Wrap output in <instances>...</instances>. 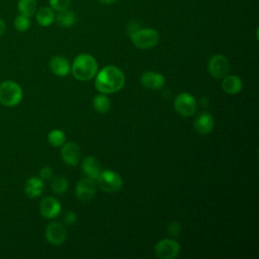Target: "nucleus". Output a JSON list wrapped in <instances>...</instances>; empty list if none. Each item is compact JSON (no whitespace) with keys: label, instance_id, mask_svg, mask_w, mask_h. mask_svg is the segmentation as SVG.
<instances>
[{"label":"nucleus","instance_id":"f257e3e1","mask_svg":"<svg viewBox=\"0 0 259 259\" xmlns=\"http://www.w3.org/2000/svg\"><path fill=\"white\" fill-rule=\"evenodd\" d=\"M124 75L115 66H106L95 75V88L103 94L119 91L124 85Z\"/></svg>","mask_w":259,"mask_h":259},{"label":"nucleus","instance_id":"f03ea898","mask_svg":"<svg viewBox=\"0 0 259 259\" xmlns=\"http://www.w3.org/2000/svg\"><path fill=\"white\" fill-rule=\"evenodd\" d=\"M97 69V61L93 56L80 54L75 58L71 71L75 79L79 81H89L95 77Z\"/></svg>","mask_w":259,"mask_h":259},{"label":"nucleus","instance_id":"7ed1b4c3","mask_svg":"<svg viewBox=\"0 0 259 259\" xmlns=\"http://www.w3.org/2000/svg\"><path fill=\"white\" fill-rule=\"evenodd\" d=\"M23 92L18 83L12 80L3 81L0 84V103L6 107H13L22 100Z\"/></svg>","mask_w":259,"mask_h":259},{"label":"nucleus","instance_id":"20e7f679","mask_svg":"<svg viewBox=\"0 0 259 259\" xmlns=\"http://www.w3.org/2000/svg\"><path fill=\"white\" fill-rule=\"evenodd\" d=\"M159 38V32L153 28L138 29L131 34L132 42L135 45V47L142 50H147L155 47L158 44Z\"/></svg>","mask_w":259,"mask_h":259},{"label":"nucleus","instance_id":"39448f33","mask_svg":"<svg viewBox=\"0 0 259 259\" xmlns=\"http://www.w3.org/2000/svg\"><path fill=\"white\" fill-rule=\"evenodd\" d=\"M96 180L99 188L105 192H116L122 187L121 176L110 169L101 171Z\"/></svg>","mask_w":259,"mask_h":259},{"label":"nucleus","instance_id":"423d86ee","mask_svg":"<svg viewBox=\"0 0 259 259\" xmlns=\"http://www.w3.org/2000/svg\"><path fill=\"white\" fill-rule=\"evenodd\" d=\"M196 100L189 93L182 92L174 99V108L182 116H192L196 111Z\"/></svg>","mask_w":259,"mask_h":259},{"label":"nucleus","instance_id":"0eeeda50","mask_svg":"<svg viewBox=\"0 0 259 259\" xmlns=\"http://www.w3.org/2000/svg\"><path fill=\"white\" fill-rule=\"evenodd\" d=\"M154 252L160 259H174L179 255L180 245L175 240L162 239L155 245Z\"/></svg>","mask_w":259,"mask_h":259},{"label":"nucleus","instance_id":"6e6552de","mask_svg":"<svg viewBox=\"0 0 259 259\" xmlns=\"http://www.w3.org/2000/svg\"><path fill=\"white\" fill-rule=\"evenodd\" d=\"M208 73L215 79H223L230 72V63L224 55H213L207 63Z\"/></svg>","mask_w":259,"mask_h":259},{"label":"nucleus","instance_id":"1a4fd4ad","mask_svg":"<svg viewBox=\"0 0 259 259\" xmlns=\"http://www.w3.org/2000/svg\"><path fill=\"white\" fill-rule=\"evenodd\" d=\"M45 236L50 244L59 246L65 242L67 238V231L63 224L59 222H53L47 226Z\"/></svg>","mask_w":259,"mask_h":259},{"label":"nucleus","instance_id":"9d476101","mask_svg":"<svg viewBox=\"0 0 259 259\" xmlns=\"http://www.w3.org/2000/svg\"><path fill=\"white\" fill-rule=\"evenodd\" d=\"M76 196L80 201H88L92 199L96 194L95 180L90 178L81 179L76 185Z\"/></svg>","mask_w":259,"mask_h":259},{"label":"nucleus","instance_id":"9b49d317","mask_svg":"<svg viewBox=\"0 0 259 259\" xmlns=\"http://www.w3.org/2000/svg\"><path fill=\"white\" fill-rule=\"evenodd\" d=\"M61 157L63 161L69 166H76L80 162L81 150L79 146L74 142L64 143L61 149Z\"/></svg>","mask_w":259,"mask_h":259},{"label":"nucleus","instance_id":"f8f14e48","mask_svg":"<svg viewBox=\"0 0 259 259\" xmlns=\"http://www.w3.org/2000/svg\"><path fill=\"white\" fill-rule=\"evenodd\" d=\"M141 83L145 88L151 90H160L165 85V78L158 72L147 71L141 76Z\"/></svg>","mask_w":259,"mask_h":259},{"label":"nucleus","instance_id":"ddd939ff","mask_svg":"<svg viewBox=\"0 0 259 259\" xmlns=\"http://www.w3.org/2000/svg\"><path fill=\"white\" fill-rule=\"evenodd\" d=\"M61 204L59 200L53 196L45 197L39 204V211L46 219H54L61 212Z\"/></svg>","mask_w":259,"mask_h":259},{"label":"nucleus","instance_id":"4468645a","mask_svg":"<svg viewBox=\"0 0 259 259\" xmlns=\"http://www.w3.org/2000/svg\"><path fill=\"white\" fill-rule=\"evenodd\" d=\"M194 130L200 135H208L212 132L214 122L212 116L208 112H201L194 118Z\"/></svg>","mask_w":259,"mask_h":259},{"label":"nucleus","instance_id":"2eb2a0df","mask_svg":"<svg viewBox=\"0 0 259 259\" xmlns=\"http://www.w3.org/2000/svg\"><path fill=\"white\" fill-rule=\"evenodd\" d=\"M50 68H51V71L59 77L67 76L71 71V66L69 61L62 56L53 57L50 61Z\"/></svg>","mask_w":259,"mask_h":259},{"label":"nucleus","instance_id":"dca6fc26","mask_svg":"<svg viewBox=\"0 0 259 259\" xmlns=\"http://www.w3.org/2000/svg\"><path fill=\"white\" fill-rule=\"evenodd\" d=\"M82 169L86 177L93 180H96L101 172V166L98 160L92 156H88L83 160Z\"/></svg>","mask_w":259,"mask_h":259},{"label":"nucleus","instance_id":"f3484780","mask_svg":"<svg viewBox=\"0 0 259 259\" xmlns=\"http://www.w3.org/2000/svg\"><path fill=\"white\" fill-rule=\"evenodd\" d=\"M44 190V181L39 177H29L24 184V192L30 198L40 196Z\"/></svg>","mask_w":259,"mask_h":259},{"label":"nucleus","instance_id":"a211bd4d","mask_svg":"<svg viewBox=\"0 0 259 259\" xmlns=\"http://www.w3.org/2000/svg\"><path fill=\"white\" fill-rule=\"evenodd\" d=\"M243 82L240 77L235 75H227L223 78L222 89L228 94H237L242 90Z\"/></svg>","mask_w":259,"mask_h":259},{"label":"nucleus","instance_id":"6ab92c4d","mask_svg":"<svg viewBox=\"0 0 259 259\" xmlns=\"http://www.w3.org/2000/svg\"><path fill=\"white\" fill-rule=\"evenodd\" d=\"M55 20V12L51 7H42L36 12V21L40 26H49Z\"/></svg>","mask_w":259,"mask_h":259},{"label":"nucleus","instance_id":"aec40b11","mask_svg":"<svg viewBox=\"0 0 259 259\" xmlns=\"http://www.w3.org/2000/svg\"><path fill=\"white\" fill-rule=\"evenodd\" d=\"M55 19L62 27H71L75 23V15L73 11L69 9L58 11V14L55 15Z\"/></svg>","mask_w":259,"mask_h":259},{"label":"nucleus","instance_id":"412c9836","mask_svg":"<svg viewBox=\"0 0 259 259\" xmlns=\"http://www.w3.org/2000/svg\"><path fill=\"white\" fill-rule=\"evenodd\" d=\"M92 105H93V108L95 109V111H97L98 113H106L110 109L111 104H110V100L106 96V94L102 93V94L94 96Z\"/></svg>","mask_w":259,"mask_h":259},{"label":"nucleus","instance_id":"4be33fe9","mask_svg":"<svg viewBox=\"0 0 259 259\" xmlns=\"http://www.w3.org/2000/svg\"><path fill=\"white\" fill-rule=\"evenodd\" d=\"M36 6V0H18L17 10L19 14L30 17L35 13Z\"/></svg>","mask_w":259,"mask_h":259},{"label":"nucleus","instance_id":"5701e85b","mask_svg":"<svg viewBox=\"0 0 259 259\" xmlns=\"http://www.w3.org/2000/svg\"><path fill=\"white\" fill-rule=\"evenodd\" d=\"M68 186H69V182L67 178L64 176H59L54 178L51 183V188L53 192H55L56 194H63L64 192L67 191Z\"/></svg>","mask_w":259,"mask_h":259},{"label":"nucleus","instance_id":"b1692460","mask_svg":"<svg viewBox=\"0 0 259 259\" xmlns=\"http://www.w3.org/2000/svg\"><path fill=\"white\" fill-rule=\"evenodd\" d=\"M66 140V135L60 130H53L48 135V142L53 147H61Z\"/></svg>","mask_w":259,"mask_h":259},{"label":"nucleus","instance_id":"393cba45","mask_svg":"<svg viewBox=\"0 0 259 259\" xmlns=\"http://www.w3.org/2000/svg\"><path fill=\"white\" fill-rule=\"evenodd\" d=\"M14 27L19 32H24L30 27V19L28 16L19 14L14 19Z\"/></svg>","mask_w":259,"mask_h":259},{"label":"nucleus","instance_id":"a878e982","mask_svg":"<svg viewBox=\"0 0 259 259\" xmlns=\"http://www.w3.org/2000/svg\"><path fill=\"white\" fill-rule=\"evenodd\" d=\"M72 0H49L51 8L56 11H62L68 9Z\"/></svg>","mask_w":259,"mask_h":259},{"label":"nucleus","instance_id":"bb28decb","mask_svg":"<svg viewBox=\"0 0 259 259\" xmlns=\"http://www.w3.org/2000/svg\"><path fill=\"white\" fill-rule=\"evenodd\" d=\"M167 233L173 237V238H178L181 233V226L177 222H171L167 225Z\"/></svg>","mask_w":259,"mask_h":259},{"label":"nucleus","instance_id":"cd10ccee","mask_svg":"<svg viewBox=\"0 0 259 259\" xmlns=\"http://www.w3.org/2000/svg\"><path fill=\"white\" fill-rule=\"evenodd\" d=\"M39 178L42 180V181H48V180H51L53 178V170L51 167H42L39 171Z\"/></svg>","mask_w":259,"mask_h":259},{"label":"nucleus","instance_id":"c85d7f7f","mask_svg":"<svg viewBox=\"0 0 259 259\" xmlns=\"http://www.w3.org/2000/svg\"><path fill=\"white\" fill-rule=\"evenodd\" d=\"M64 221L67 225H72L74 223H76L77 221V214L73 211H67L65 217H64Z\"/></svg>","mask_w":259,"mask_h":259},{"label":"nucleus","instance_id":"c756f323","mask_svg":"<svg viewBox=\"0 0 259 259\" xmlns=\"http://www.w3.org/2000/svg\"><path fill=\"white\" fill-rule=\"evenodd\" d=\"M5 30H6V24H5L4 20L0 18V36H2L4 34Z\"/></svg>","mask_w":259,"mask_h":259},{"label":"nucleus","instance_id":"7c9ffc66","mask_svg":"<svg viewBox=\"0 0 259 259\" xmlns=\"http://www.w3.org/2000/svg\"><path fill=\"white\" fill-rule=\"evenodd\" d=\"M100 3L102 4H106V5H109V4H113L114 2H116L117 0H98Z\"/></svg>","mask_w":259,"mask_h":259}]
</instances>
